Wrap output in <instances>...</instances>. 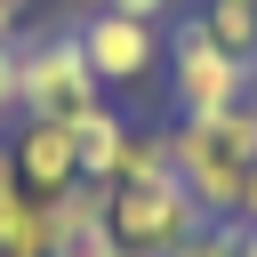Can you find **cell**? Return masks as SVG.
<instances>
[{
    "label": "cell",
    "instance_id": "cell-1",
    "mask_svg": "<svg viewBox=\"0 0 257 257\" xmlns=\"http://www.w3.org/2000/svg\"><path fill=\"white\" fill-rule=\"evenodd\" d=\"M169 153H177V185L193 193L201 217H241V185L257 169V96L249 104H225V112H193L169 128Z\"/></svg>",
    "mask_w": 257,
    "mask_h": 257
},
{
    "label": "cell",
    "instance_id": "cell-2",
    "mask_svg": "<svg viewBox=\"0 0 257 257\" xmlns=\"http://www.w3.org/2000/svg\"><path fill=\"white\" fill-rule=\"evenodd\" d=\"M88 104H104V80L88 72L72 24L16 40V112H24V120H80Z\"/></svg>",
    "mask_w": 257,
    "mask_h": 257
},
{
    "label": "cell",
    "instance_id": "cell-3",
    "mask_svg": "<svg viewBox=\"0 0 257 257\" xmlns=\"http://www.w3.org/2000/svg\"><path fill=\"white\" fill-rule=\"evenodd\" d=\"M169 104H177V120L249 104V64L225 56V48L201 32V16H177V32H169Z\"/></svg>",
    "mask_w": 257,
    "mask_h": 257
},
{
    "label": "cell",
    "instance_id": "cell-4",
    "mask_svg": "<svg viewBox=\"0 0 257 257\" xmlns=\"http://www.w3.org/2000/svg\"><path fill=\"white\" fill-rule=\"evenodd\" d=\"M72 32H80V56H88V72H96L104 88H137V80H153V64H169V48H161V24H145V16L88 8Z\"/></svg>",
    "mask_w": 257,
    "mask_h": 257
},
{
    "label": "cell",
    "instance_id": "cell-5",
    "mask_svg": "<svg viewBox=\"0 0 257 257\" xmlns=\"http://www.w3.org/2000/svg\"><path fill=\"white\" fill-rule=\"evenodd\" d=\"M193 225H201V209H193V193H185L177 177H161V185H112V241H120V249L169 257Z\"/></svg>",
    "mask_w": 257,
    "mask_h": 257
},
{
    "label": "cell",
    "instance_id": "cell-6",
    "mask_svg": "<svg viewBox=\"0 0 257 257\" xmlns=\"http://www.w3.org/2000/svg\"><path fill=\"white\" fill-rule=\"evenodd\" d=\"M8 161L24 177V193H64L80 185V145H72V120H24L8 137Z\"/></svg>",
    "mask_w": 257,
    "mask_h": 257
},
{
    "label": "cell",
    "instance_id": "cell-7",
    "mask_svg": "<svg viewBox=\"0 0 257 257\" xmlns=\"http://www.w3.org/2000/svg\"><path fill=\"white\" fill-rule=\"evenodd\" d=\"M128 128H137V120H120L112 104H88V112L72 120V145H80V177L112 185V169H120V145H128Z\"/></svg>",
    "mask_w": 257,
    "mask_h": 257
},
{
    "label": "cell",
    "instance_id": "cell-8",
    "mask_svg": "<svg viewBox=\"0 0 257 257\" xmlns=\"http://www.w3.org/2000/svg\"><path fill=\"white\" fill-rule=\"evenodd\" d=\"M193 16H201V32H209L225 56H241V64L257 56V0H201Z\"/></svg>",
    "mask_w": 257,
    "mask_h": 257
},
{
    "label": "cell",
    "instance_id": "cell-9",
    "mask_svg": "<svg viewBox=\"0 0 257 257\" xmlns=\"http://www.w3.org/2000/svg\"><path fill=\"white\" fill-rule=\"evenodd\" d=\"M161 177H177L169 128H128V145H120V169H112V185H161Z\"/></svg>",
    "mask_w": 257,
    "mask_h": 257
},
{
    "label": "cell",
    "instance_id": "cell-10",
    "mask_svg": "<svg viewBox=\"0 0 257 257\" xmlns=\"http://www.w3.org/2000/svg\"><path fill=\"white\" fill-rule=\"evenodd\" d=\"M241 249H249V225L241 217H201L169 257H241Z\"/></svg>",
    "mask_w": 257,
    "mask_h": 257
},
{
    "label": "cell",
    "instance_id": "cell-11",
    "mask_svg": "<svg viewBox=\"0 0 257 257\" xmlns=\"http://www.w3.org/2000/svg\"><path fill=\"white\" fill-rule=\"evenodd\" d=\"M16 112V40H0V120Z\"/></svg>",
    "mask_w": 257,
    "mask_h": 257
},
{
    "label": "cell",
    "instance_id": "cell-12",
    "mask_svg": "<svg viewBox=\"0 0 257 257\" xmlns=\"http://www.w3.org/2000/svg\"><path fill=\"white\" fill-rule=\"evenodd\" d=\"M104 8H120V16H145V24H161L177 0H104Z\"/></svg>",
    "mask_w": 257,
    "mask_h": 257
},
{
    "label": "cell",
    "instance_id": "cell-13",
    "mask_svg": "<svg viewBox=\"0 0 257 257\" xmlns=\"http://www.w3.org/2000/svg\"><path fill=\"white\" fill-rule=\"evenodd\" d=\"M241 225L257 233V169H249V185H241Z\"/></svg>",
    "mask_w": 257,
    "mask_h": 257
},
{
    "label": "cell",
    "instance_id": "cell-14",
    "mask_svg": "<svg viewBox=\"0 0 257 257\" xmlns=\"http://www.w3.org/2000/svg\"><path fill=\"white\" fill-rule=\"evenodd\" d=\"M16 24H24V0H0V40H16Z\"/></svg>",
    "mask_w": 257,
    "mask_h": 257
},
{
    "label": "cell",
    "instance_id": "cell-15",
    "mask_svg": "<svg viewBox=\"0 0 257 257\" xmlns=\"http://www.w3.org/2000/svg\"><path fill=\"white\" fill-rule=\"evenodd\" d=\"M249 96H257V56H249Z\"/></svg>",
    "mask_w": 257,
    "mask_h": 257
},
{
    "label": "cell",
    "instance_id": "cell-16",
    "mask_svg": "<svg viewBox=\"0 0 257 257\" xmlns=\"http://www.w3.org/2000/svg\"><path fill=\"white\" fill-rule=\"evenodd\" d=\"M72 8H80V16H88V8H104V0H72Z\"/></svg>",
    "mask_w": 257,
    "mask_h": 257
},
{
    "label": "cell",
    "instance_id": "cell-17",
    "mask_svg": "<svg viewBox=\"0 0 257 257\" xmlns=\"http://www.w3.org/2000/svg\"><path fill=\"white\" fill-rule=\"evenodd\" d=\"M241 257H257V233H249V249H241Z\"/></svg>",
    "mask_w": 257,
    "mask_h": 257
},
{
    "label": "cell",
    "instance_id": "cell-18",
    "mask_svg": "<svg viewBox=\"0 0 257 257\" xmlns=\"http://www.w3.org/2000/svg\"><path fill=\"white\" fill-rule=\"evenodd\" d=\"M112 257H137V249H112Z\"/></svg>",
    "mask_w": 257,
    "mask_h": 257
}]
</instances>
